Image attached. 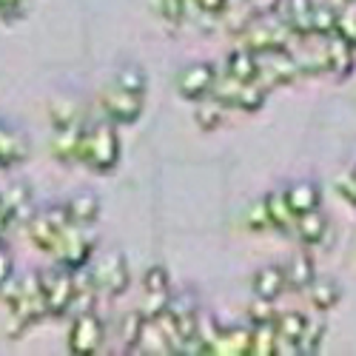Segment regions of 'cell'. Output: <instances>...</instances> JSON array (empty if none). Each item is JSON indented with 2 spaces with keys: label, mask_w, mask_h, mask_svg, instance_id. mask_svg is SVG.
Segmentation results:
<instances>
[{
  "label": "cell",
  "mask_w": 356,
  "mask_h": 356,
  "mask_svg": "<svg viewBox=\"0 0 356 356\" xmlns=\"http://www.w3.org/2000/svg\"><path fill=\"white\" fill-rule=\"evenodd\" d=\"M0 300L6 302L9 316H12V334H23L32 325H38L46 314V302H43V288H40V274H23V277H12L3 288H0Z\"/></svg>",
  "instance_id": "obj_1"
},
{
  "label": "cell",
  "mask_w": 356,
  "mask_h": 356,
  "mask_svg": "<svg viewBox=\"0 0 356 356\" xmlns=\"http://www.w3.org/2000/svg\"><path fill=\"white\" fill-rule=\"evenodd\" d=\"M120 154H123V143H120V134H117V126L111 120L103 117V120L86 123L83 137H80L77 163H83L95 174H111L120 165Z\"/></svg>",
  "instance_id": "obj_2"
},
{
  "label": "cell",
  "mask_w": 356,
  "mask_h": 356,
  "mask_svg": "<svg viewBox=\"0 0 356 356\" xmlns=\"http://www.w3.org/2000/svg\"><path fill=\"white\" fill-rule=\"evenodd\" d=\"M236 40L240 46L251 51H268V49H288L296 35L291 32V26L271 9V12H257L251 15L240 29H236Z\"/></svg>",
  "instance_id": "obj_3"
},
{
  "label": "cell",
  "mask_w": 356,
  "mask_h": 356,
  "mask_svg": "<svg viewBox=\"0 0 356 356\" xmlns=\"http://www.w3.org/2000/svg\"><path fill=\"white\" fill-rule=\"evenodd\" d=\"M209 97H214L225 111L231 108V111L254 114V111H259L265 106V100H268V88L259 86L257 80H236V77H231V74H225L220 69Z\"/></svg>",
  "instance_id": "obj_4"
},
{
  "label": "cell",
  "mask_w": 356,
  "mask_h": 356,
  "mask_svg": "<svg viewBox=\"0 0 356 356\" xmlns=\"http://www.w3.org/2000/svg\"><path fill=\"white\" fill-rule=\"evenodd\" d=\"M92 274V282H95V291L97 296H123L129 291V282H131V271H129V259L120 248H108L106 254L97 257V262L88 268Z\"/></svg>",
  "instance_id": "obj_5"
},
{
  "label": "cell",
  "mask_w": 356,
  "mask_h": 356,
  "mask_svg": "<svg viewBox=\"0 0 356 356\" xmlns=\"http://www.w3.org/2000/svg\"><path fill=\"white\" fill-rule=\"evenodd\" d=\"M300 77H302V69H300L296 54L291 51V46L257 51V83L265 86L268 92L280 86H293Z\"/></svg>",
  "instance_id": "obj_6"
},
{
  "label": "cell",
  "mask_w": 356,
  "mask_h": 356,
  "mask_svg": "<svg viewBox=\"0 0 356 356\" xmlns=\"http://www.w3.org/2000/svg\"><path fill=\"white\" fill-rule=\"evenodd\" d=\"M38 274H40L46 314L49 316H66L74 305V271L57 262L54 268H46Z\"/></svg>",
  "instance_id": "obj_7"
},
{
  "label": "cell",
  "mask_w": 356,
  "mask_h": 356,
  "mask_svg": "<svg viewBox=\"0 0 356 356\" xmlns=\"http://www.w3.org/2000/svg\"><path fill=\"white\" fill-rule=\"evenodd\" d=\"M69 225H72V220L66 214V205H49V209L29 217L26 234H29V240L35 243V248H40L46 254H54L57 243H60V236Z\"/></svg>",
  "instance_id": "obj_8"
},
{
  "label": "cell",
  "mask_w": 356,
  "mask_h": 356,
  "mask_svg": "<svg viewBox=\"0 0 356 356\" xmlns=\"http://www.w3.org/2000/svg\"><path fill=\"white\" fill-rule=\"evenodd\" d=\"M95 245H97V236L92 234V225H69L60 236V243L54 248V259L66 265V268L77 271V268H86L88 262L95 257Z\"/></svg>",
  "instance_id": "obj_9"
},
{
  "label": "cell",
  "mask_w": 356,
  "mask_h": 356,
  "mask_svg": "<svg viewBox=\"0 0 356 356\" xmlns=\"http://www.w3.org/2000/svg\"><path fill=\"white\" fill-rule=\"evenodd\" d=\"M100 108H103V117L111 120L114 126H131L143 117L145 95H134V92H126V88L108 83L100 95Z\"/></svg>",
  "instance_id": "obj_10"
},
{
  "label": "cell",
  "mask_w": 356,
  "mask_h": 356,
  "mask_svg": "<svg viewBox=\"0 0 356 356\" xmlns=\"http://www.w3.org/2000/svg\"><path fill=\"white\" fill-rule=\"evenodd\" d=\"M106 328L103 319L88 308V311H74V319L69 325V350L74 356H92L103 348Z\"/></svg>",
  "instance_id": "obj_11"
},
{
  "label": "cell",
  "mask_w": 356,
  "mask_h": 356,
  "mask_svg": "<svg viewBox=\"0 0 356 356\" xmlns=\"http://www.w3.org/2000/svg\"><path fill=\"white\" fill-rule=\"evenodd\" d=\"M217 74H220V69L214 63H209V60L186 63L180 72H177V92H180V97L188 100V103L205 100L211 95Z\"/></svg>",
  "instance_id": "obj_12"
},
{
  "label": "cell",
  "mask_w": 356,
  "mask_h": 356,
  "mask_svg": "<svg viewBox=\"0 0 356 356\" xmlns=\"http://www.w3.org/2000/svg\"><path fill=\"white\" fill-rule=\"evenodd\" d=\"M322 54H325V72L334 74L337 80H345V77L353 72L356 46H353V43H348L345 38H339L337 32H331L328 38H325Z\"/></svg>",
  "instance_id": "obj_13"
},
{
  "label": "cell",
  "mask_w": 356,
  "mask_h": 356,
  "mask_svg": "<svg viewBox=\"0 0 356 356\" xmlns=\"http://www.w3.org/2000/svg\"><path fill=\"white\" fill-rule=\"evenodd\" d=\"M305 328V314L302 311H282L274 319V331H277V353L274 356H300L296 350V339H300Z\"/></svg>",
  "instance_id": "obj_14"
},
{
  "label": "cell",
  "mask_w": 356,
  "mask_h": 356,
  "mask_svg": "<svg viewBox=\"0 0 356 356\" xmlns=\"http://www.w3.org/2000/svg\"><path fill=\"white\" fill-rule=\"evenodd\" d=\"M51 129H54L51 131V154L60 163H77L86 120H72V123H60V126H51Z\"/></svg>",
  "instance_id": "obj_15"
},
{
  "label": "cell",
  "mask_w": 356,
  "mask_h": 356,
  "mask_svg": "<svg viewBox=\"0 0 356 356\" xmlns=\"http://www.w3.org/2000/svg\"><path fill=\"white\" fill-rule=\"evenodd\" d=\"M0 209H3V214L9 217L12 225L17 222H29V217H32V188H29L26 183H12L9 188L0 191Z\"/></svg>",
  "instance_id": "obj_16"
},
{
  "label": "cell",
  "mask_w": 356,
  "mask_h": 356,
  "mask_svg": "<svg viewBox=\"0 0 356 356\" xmlns=\"http://www.w3.org/2000/svg\"><path fill=\"white\" fill-rule=\"evenodd\" d=\"M251 291L259 300H271L277 302L280 296L288 291V280H285V268L282 265H262L251 274Z\"/></svg>",
  "instance_id": "obj_17"
},
{
  "label": "cell",
  "mask_w": 356,
  "mask_h": 356,
  "mask_svg": "<svg viewBox=\"0 0 356 356\" xmlns=\"http://www.w3.org/2000/svg\"><path fill=\"white\" fill-rule=\"evenodd\" d=\"M29 140L23 131L0 120V168H15L29 160Z\"/></svg>",
  "instance_id": "obj_18"
},
{
  "label": "cell",
  "mask_w": 356,
  "mask_h": 356,
  "mask_svg": "<svg viewBox=\"0 0 356 356\" xmlns=\"http://www.w3.org/2000/svg\"><path fill=\"white\" fill-rule=\"evenodd\" d=\"M296 38H311V12H314V0H277L274 9Z\"/></svg>",
  "instance_id": "obj_19"
},
{
  "label": "cell",
  "mask_w": 356,
  "mask_h": 356,
  "mask_svg": "<svg viewBox=\"0 0 356 356\" xmlns=\"http://www.w3.org/2000/svg\"><path fill=\"white\" fill-rule=\"evenodd\" d=\"M282 191H285V200L293 209V214H305V211H314L322 205V188L316 180H293Z\"/></svg>",
  "instance_id": "obj_20"
},
{
  "label": "cell",
  "mask_w": 356,
  "mask_h": 356,
  "mask_svg": "<svg viewBox=\"0 0 356 356\" xmlns=\"http://www.w3.org/2000/svg\"><path fill=\"white\" fill-rule=\"evenodd\" d=\"M248 339H251V328L243 325H222L211 353L214 356H248Z\"/></svg>",
  "instance_id": "obj_21"
},
{
  "label": "cell",
  "mask_w": 356,
  "mask_h": 356,
  "mask_svg": "<svg viewBox=\"0 0 356 356\" xmlns=\"http://www.w3.org/2000/svg\"><path fill=\"white\" fill-rule=\"evenodd\" d=\"M291 234H293L302 245H319V243L325 240V234H328V217H325L319 209L305 211V214H296Z\"/></svg>",
  "instance_id": "obj_22"
},
{
  "label": "cell",
  "mask_w": 356,
  "mask_h": 356,
  "mask_svg": "<svg viewBox=\"0 0 356 356\" xmlns=\"http://www.w3.org/2000/svg\"><path fill=\"white\" fill-rule=\"evenodd\" d=\"M305 293H308V300H311V305H314L316 311L328 314V311H334V308L339 305V300H342V285H339L334 277H314L311 285L305 288Z\"/></svg>",
  "instance_id": "obj_23"
},
{
  "label": "cell",
  "mask_w": 356,
  "mask_h": 356,
  "mask_svg": "<svg viewBox=\"0 0 356 356\" xmlns=\"http://www.w3.org/2000/svg\"><path fill=\"white\" fill-rule=\"evenodd\" d=\"M63 205H66V214L74 225H95L100 217V200L92 191H80V194L69 197Z\"/></svg>",
  "instance_id": "obj_24"
},
{
  "label": "cell",
  "mask_w": 356,
  "mask_h": 356,
  "mask_svg": "<svg viewBox=\"0 0 356 356\" xmlns=\"http://www.w3.org/2000/svg\"><path fill=\"white\" fill-rule=\"evenodd\" d=\"M262 202H265V211H268V220H271V231H285V234H291L296 214H293V209H291L288 200H285V191H282V188L268 191V194L262 197Z\"/></svg>",
  "instance_id": "obj_25"
},
{
  "label": "cell",
  "mask_w": 356,
  "mask_h": 356,
  "mask_svg": "<svg viewBox=\"0 0 356 356\" xmlns=\"http://www.w3.org/2000/svg\"><path fill=\"white\" fill-rule=\"evenodd\" d=\"M285 280H288V291H305L311 285V280L316 277V268H314V259L308 254H293L285 265Z\"/></svg>",
  "instance_id": "obj_26"
},
{
  "label": "cell",
  "mask_w": 356,
  "mask_h": 356,
  "mask_svg": "<svg viewBox=\"0 0 356 356\" xmlns=\"http://www.w3.org/2000/svg\"><path fill=\"white\" fill-rule=\"evenodd\" d=\"M222 72L231 74V77H236V80H257V51H251L245 46L234 49L225 57Z\"/></svg>",
  "instance_id": "obj_27"
},
{
  "label": "cell",
  "mask_w": 356,
  "mask_h": 356,
  "mask_svg": "<svg viewBox=\"0 0 356 356\" xmlns=\"http://www.w3.org/2000/svg\"><path fill=\"white\" fill-rule=\"evenodd\" d=\"M325 331H328V325H325V316L322 311L319 314H305V328L300 334V339H296V350H300V356H308V353H316L322 348V339H325Z\"/></svg>",
  "instance_id": "obj_28"
},
{
  "label": "cell",
  "mask_w": 356,
  "mask_h": 356,
  "mask_svg": "<svg viewBox=\"0 0 356 356\" xmlns=\"http://www.w3.org/2000/svg\"><path fill=\"white\" fill-rule=\"evenodd\" d=\"M134 350H145V353H171V345L163 334V328L157 325L154 316H145L143 319V328H140V339Z\"/></svg>",
  "instance_id": "obj_29"
},
{
  "label": "cell",
  "mask_w": 356,
  "mask_h": 356,
  "mask_svg": "<svg viewBox=\"0 0 356 356\" xmlns=\"http://www.w3.org/2000/svg\"><path fill=\"white\" fill-rule=\"evenodd\" d=\"M274 353H277V331H274V322L251 325L248 356H274Z\"/></svg>",
  "instance_id": "obj_30"
},
{
  "label": "cell",
  "mask_w": 356,
  "mask_h": 356,
  "mask_svg": "<svg viewBox=\"0 0 356 356\" xmlns=\"http://www.w3.org/2000/svg\"><path fill=\"white\" fill-rule=\"evenodd\" d=\"M111 83L120 86V88H126V92H134V95H145V92H148V77H145V72H143L140 66H134V63H123L120 69L114 72Z\"/></svg>",
  "instance_id": "obj_31"
},
{
  "label": "cell",
  "mask_w": 356,
  "mask_h": 356,
  "mask_svg": "<svg viewBox=\"0 0 356 356\" xmlns=\"http://www.w3.org/2000/svg\"><path fill=\"white\" fill-rule=\"evenodd\" d=\"M222 114L225 108L214 100V97H205V100H197V111H194V120L202 131H214L222 126Z\"/></svg>",
  "instance_id": "obj_32"
},
{
  "label": "cell",
  "mask_w": 356,
  "mask_h": 356,
  "mask_svg": "<svg viewBox=\"0 0 356 356\" xmlns=\"http://www.w3.org/2000/svg\"><path fill=\"white\" fill-rule=\"evenodd\" d=\"M337 26V6L331 3H314L311 12V35L316 38H328Z\"/></svg>",
  "instance_id": "obj_33"
},
{
  "label": "cell",
  "mask_w": 356,
  "mask_h": 356,
  "mask_svg": "<svg viewBox=\"0 0 356 356\" xmlns=\"http://www.w3.org/2000/svg\"><path fill=\"white\" fill-rule=\"evenodd\" d=\"M334 32L339 38H345L348 43L356 46V3H345L342 9H337V26Z\"/></svg>",
  "instance_id": "obj_34"
},
{
  "label": "cell",
  "mask_w": 356,
  "mask_h": 356,
  "mask_svg": "<svg viewBox=\"0 0 356 356\" xmlns=\"http://www.w3.org/2000/svg\"><path fill=\"white\" fill-rule=\"evenodd\" d=\"M168 300H171V288L168 291H143L140 314L143 316H160L168 308Z\"/></svg>",
  "instance_id": "obj_35"
},
{
  "label": "cell",
  "mask_w": 356,
  "mask_h": 356,
  "mask_svg": "<svg viewBox=\"0 0 356 356\" xmlns=\"http://www.w3.org/2000/svg\"><path fill=\"white\" fill-rule=\"evenodd\" d=\"M143 319H145V316H143L140 311H134V314L123 316V322H120V339H123L126 350H134V348H137L140 328H143Z\"/></svg>",
  "instance_id": "obj_36"
},
{
  "label": "cell",
  "mask_w": 356,
  "mask_h": 356,
  "mask_svg": "<svg viewBox=\"0 0 356 356\" xmlns=\"http://www.w3.org/2000/svg\"><path fill=\"white\" fill-rule=\"evenodd\" d=\"M337 194H339L348 205H353V209H356V165L345 168V171L337 177Z\"/></svg>",
  "instance_id": "obj_37"
},
{
  "label": "cell",
  "mask_w": 356,
  "mask_h": 356,
  "mask_svg": "<svg viewBox=\"0 0 356 356\" xmlns=\"http://www.w3.org/2000/svg\"><path fill=\"white\" fill-rule=\"evenodd\" d=\"M274 319H277L274 302L254 296V302L248 305V322H251V325H262V322H274Z\"/></svg>",
  "instance_id": "obj_38"
},
{
  "label": "cell",
  "mask_w": 356,
  "mask_h": 356,
  "mask_svg": "<svg viewBox=\"0 0 356 356\" xmlns=\"http://www.w3.org/2000/svg\"><path fill=\"white\" fill-rule=\"evenodd\" d=\"M245 228L251 231H271V220H268V211H265V202L257 200L254 205H248L245 211Z\"/></svg>",
  "instance_id": "obj_39"
},
{
  "label": "cell",
  "mask_w": 356,
  "mask_h": 356,
  "mask_svg": "<svg viewBox=\"0 0 356 356\" xmlns=\"http://www.w3.org/2000/svg\"><path fill=\"white\" fill-rule=\"evenodd\" d=\"M171 288V277L163 265H152L143 277V291H168Z\"/></svg>",
  "instance_id": "obj_40"
},
{
  "label": "cell",
  "mask_w": 356,
  "mask_h": 356,
  "mask_svg": "<svg viewBox=\"0 0 356 356\" xmlns=\"http://www.w3.org/2000/svg\"><path fill=\"white\" fill-rule=\"evenodd\" d=\"M225 9H228V0H191V12L205 15V17H220V15H225ZM191 12H188V17H191Z\"/></svg>",
  "instance_id": "obj_41"
},
{
  "label": "cell",
  "mask_w": 356,
  "mask_h": 356,
  "mask_svg": "<svg viewBox=\"0 0 356 356\" xmlns=\"http://www.w3.org/2000/svg\"><path fill=\"white\" fill-rule=\"evenodd\" d=\"M12 277H15V259H12L9 248H6L3 243H0V288H3Z\"/></svg>",
  "instance_id": "obj_42"
},
{
  "label": "cell",
  "mask_w": 356,
  "mask_h": 356,
  "mask_svg": "<svg viewBox=\"0 0 356 356\" xmlns=\"http://www.w3.org/2000/svg\"><path fill=\"white\" fill-rule=\"evenodd\" d=\"M23 6V0H0V17H15Z\"/></svg>",
  "instance_id": "obj_43"
},
{
  "label": "cell",
  "mask_w": 356,
  "mask_h": 356,
  "mask_svg": "<svg viewBox=\"0 0 356 356\" xmlns=\"http://www.w3.org/2000/svg\"><path fill=\"white\" fill-rule=\"evenodd\" d=\"M9 228H12V222H9V217L3 214V209H0V243H3V236H6Z\"/></svg>",
  "instance_id": "obj_44"
},
{
  "label": "cell",
  "mask_w": 356,
  "mask_h": 356,
  "mask_svg": "<svg viewBox=\"0 0 356 356\" xmlns=\"http://www.w3.org/2000/svg\"><path fill=\"white\" fill-rule=\"evenodd\" d=\"M345 3H356V0H345Z\"/></svg>",
  "instance_id": "obj_45"
}]
</instances>
